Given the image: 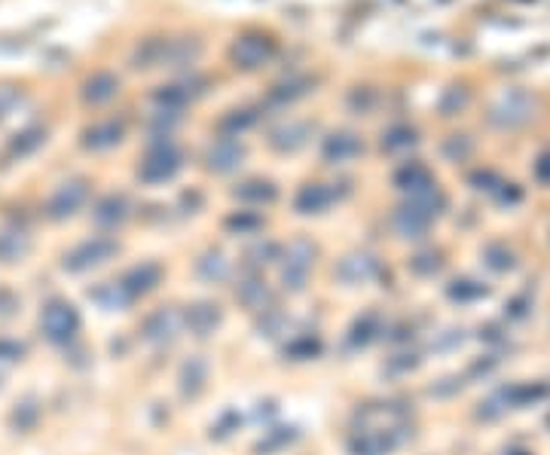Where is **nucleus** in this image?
I'll return each instance as SVG.
<instances>
[{"label":"nucleus","mask_w":550,"mask_h":455,"mask_svg":"<svg viewBox=\"0 0 550 455\" xmlns=\"http://www.w3.org/2000/svg\"><path fill=\"white\" fill-rule=\"evenodd\" d=\"M159 275H163V272H159L156 263H144V266H135V270H132L120 284L129 291V297L135 300V297H141V293H147V291L156 288V284H159Z\"/></svg>","instance_id":"obj_6"},{"label":"nucleus","mask_w":550,"mask_h":455,"mask_svg":"<svg viewBox=\"0 0 550 455\" xmlns=\"http://www.w3.org/2000/svg\"><path fill=\"white\" fill-rule=\"evenodd\" d=\"M208 263H199V272H202V279H208V281H220L227 275V263H224V257L220 254H215V257H206Z\"/></svg>","instance_id":"obj_13"},{"label":"nucleus","mask_w":550,"mask_h":455,"mask_svg":"<svg viewBox=\"0 0 550 455\" xmlns=\"http://www.w3.org/2000/svg\"><path fill=\"white\" fill-rule=\"evenodd\" d=\"M25 251H28V238L25 236H19V238H16V233L0 236V260L4 263L19 260V257H25Z\"/></svg>","instance_id":"obj_11"},{"label":"nucleus","mask_w":550,"mask_h":455,"mask_svg":"<svg viewBox=\"0 0 550 455\" xmlns=\"http://www.w3.org/2000/svg\"><path fill=\"white\" fill-rule=\"evenodd\" d=\"M83 199H86L83 184H65L56 196H52L49 214H52V217H68V214H74L79 208V202H83Z\"/></svg>","instance_id":"obj_7"},{"label":"nucleus","mask_w":550,"mask_h":455,"mask_svg":"<svg viewBox=\"0 0 550 455\" xmlns=\"http://www.w3.org/2000/svg\"><path fill=\"white\" fill-rule=\"evenodd\" d=\"M238 297H242L245 306L254 309V312H260V309L270 306V291H266V284H260V281L242 284V288H238Z\"/></svg>","instance_id":"obj_10"},{"label":"nucleus","mask_w":550,"mask_h":455,"mask_svg":"<svg viewBox=\"0 0 550 455\" xmlns=\"http://www.w3.org/2000/svg\"><path fill=\"white\" fill-rule=\"evenodd\" d=\"M184 321H187V327L196 336H208V333H215V327L220 324V309L215 302H196V306H190Z\"/></svg>","instance_id":"obj_5"},{"label":"nucleus","mask_w":550,"mask_h":455,"mask_svg":"<svg viewBox=\"0 0 550 455\" xmlns=\"http://www.w3.org/2000/svg\"><path fill=\"white\" fill-rule=\"evenodd\" d=\"M309 270H312V248L306 242H297L288 248L285 254V266H281V281H285L288 291H303V284L309 279Z\"/></svg>","instance_id":"obj_3"},{"label":"nucleus","mask_w":550,"mask_h":455,"mask_svg":"<svg viewBox=\"0 0 550 455\" xmlns=\"http://www.w3.org/2000/svg\"><path fill=\"white\" fill-rule=\"evenodd\" d=\"M92 300L99 302L101 309H122V306H129L132 302V297H129V291L122 288L120 281H108V284H101V288H95L92 291Z\"/></svg>","instance_id":"obj_9"},{"label":"nucleus","mask_w":550,"mask_h":455,"mask_svg":"<svg viewBox=\"0 0 550 455\" xmlns=\"http://www.w3.org/2000/svg\"><path fill=\"white\" fill-rule=\"evenodd\" d=\"M181 324H184V315L175 309H159L153 315L147 318L144 324V339L153 345H168L175 343L177 333H181Z\"/></svg>","instance_id":"obj_4"},{"label":"nucleus","mask_w":550,"mask_h":455,"mask_svg":"<svg viewBox=\"0 0 550 455\" xmlns=\"http://www.w3.org/2000/svg\"><path fill=\"white\" fill-rule=\"evenodd\" d=\"M288 352L294 354V358L306 361V358H312V354L318 352V339L315 336H303V339H297V343H291Z\"/></svg>","instance_id":"obj_14"},{"label":"nucleus","mask_w":550,"mask_h":455,"mask_svg":"<svg viewBox=\"0 0 550 455\" xmlns=\"http://www.w3.org/2000/svg\"><path fill=\"white\" fill-rule=\"evenodd\" d=\"M206 376H208L206 364H202V361H190L187 367H184V376H181L184 391H187V395H196V391L202 388V382H206Z\"/></svg>","instance_id":"obj_12"},{"label":"nucleus","mask_w":550,"mask_h":455,"mask_svg":"<svg viewBox=\"0 0 550 455\" xmlns=\"http://www.w3.org/2000/svg\"><path fill=\"white\" fill-rule=\"evenodd\" d=\"M40 330L52 345H68L79 333V312L68 300H49L40 312Z\"/></svg>","instance_id":"obj_1"},{"label":"nucleus","mask_w":550,"mask_h":455,"mask_svg":"<svg viewBox=\"0 0 550 455\" xmlns=\"http://www.w3.org/2000/svg\"><path fill=\"white\" fill-rule=\"evenodd\" d=\"M113 254H117V245H113L111 238H92V242L77 245L74 251H70V254L65 257V270H68V272L95 270V266L108 263Z\"/></svg>","instance_id":"obj_2"},{"label":"nucleus","mask_w":550,"mask_h":455,"mask_svg":"<svg viewBox=\"0 0 550 455\" xmlns=\"http://www.w3.org/2000/svg\"><path fill=\"white\" fill-rule=\"evenodd\" d=\"M376 275V260L367 254H354V257H345L340 263V279L349 281V284H361L367 279H374Z\"/></svg>","instance_id":"obj_8"}]
</instances>
